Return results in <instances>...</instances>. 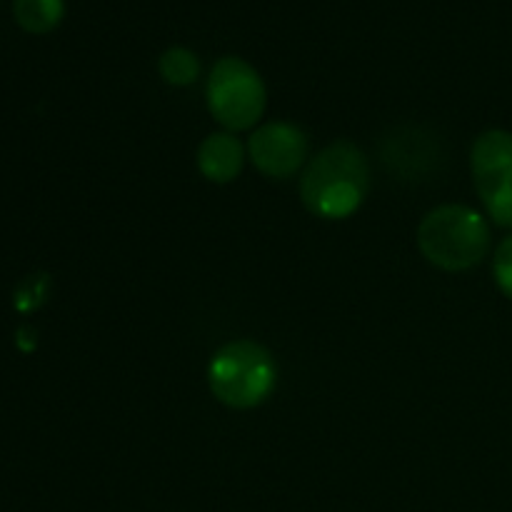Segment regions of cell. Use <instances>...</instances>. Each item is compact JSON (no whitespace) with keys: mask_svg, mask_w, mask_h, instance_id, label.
Instances as JSON below:
<instances>
[{"mask_svg":"<svg viewBox=\"0 0 512 512\" xmlns=\"http://www.w3.org/2000/svg\"><path fill=\"white\" fill-rule=\"evenodd\" d=\"M300 203L320 220H348L370 193V163L353 140H335L308 160L298 183Z\"/></svg>","mask_w":512,"mask_h":512,"instance_id":"cell-1","label":"cell"},{"mask_svg":"<svg viewBox=\"0 0 512 512\" xmlns=\"http://www.w3.org/2000/svg\"><path fill=\"white\" fill-rule=\"evenodd\" d=\"M418 250L443 273H465L488 258L490 225L470 205L445 203L428 210L418 225Z\"/></svg>","mask_w":512,"mask_h":512,"instance_id":"cell-2","label":"cell"},{"mask_svg":"<svg viewBox=\"0 0 512 512\" xmlns=\"http://www.w3.org/2000/svg\"><path fill=\"white\" fill-rule=\"evenodd\" d=\"M208 388L230 410H255L278 388V363L265 345L238 338L220 345L208 363Z\"/></svg>","mask_w":512,"mask_h":512,"instance_id":"cell-3","label":"cell"},{"mask_svg":"<svg viewBox=\"0 0 512 512\" xmlns=\"http://www.w3.org/2000/svg\"><path fill=\"white\" fill-rule=\"evenodd\" d=\"M208 110L228 133H243L263 120L268 108V88L258 70L238 55H225L210 68L205 85Z\"/></svg>","mask_w":512,"mask_h":512,"instance_id":"cell-4","label":"cell"},{"mask_svg":"<svg viewBox=\"0 0 512 512\" xmlns=\"http://www.w3.org/2000/svg\"><path fill=\"white\" fill-rule=\"evenodd\" d=\"M470 173L485 213L498 228H512V133L485 130L470 148Z\"/></svg>","mask_w":512,"mask_h":512,"instance_id":"cell-5","label":"cell"},{"mask_svg":"<svg viewBox=\"0 0 512 512\" xmlns=\"http://www.w3.org/2000/svg\"><path fill=\"white\" fill-rule=\"evenodd\" d=\"M248 158L260 175L288 180L308 165L310 140L303 128L288 120H273L253 130L248 138Z\"/></svg>","mask_w":512,"mask_h":512,"instance_id":"cell-6","label":"cell"},{"mask_svg":"<svg viewBox=\"0 0 512 512\" xmlns=\"http://www.w3.org/2000/svg\"><path fill=\"white\" fill-rule=\"evenodd\" d=\"M245 158H248V148L240 143L238 135L218 130V133H210L208 138H203V143L198 145L195 163H198L200 175L208 183L228 185L243 173Z\"/></svg>","mask_w":512,"mask_h":512,"instance_id":"cell-7","label":"cell"},{"mask_svg":"<svg viewBox=\"0 0 512 512\" xmlns=\"http://www.w3.org/2000/svg\"><path fill=\"white\" fill-rule=\"evenodd\" d=\"M13 15L25 33L45 35L63 20L65 0H13Z\"/></svg>","mask_w":512,"mask_h":512,"instance_id":"cell-8","label":"cell"},{"mask_svg":"<svg viewBox=\"0 0 512 512\" xmlns=\"http://www.w3.org/2000/svg\"><path fill=\"white\" fill-rule=\"evenodd\" d=\"M158 73L173 88H188L198 80L200 75V60L198 55L183 45H173V48L163 50L158 58Z\"/></svg>","mask_w":512,"mask_h":512,"instance_id":"cell-9","label":"cell"},{"mask_svg":"<svg viewBox=\"0 0 512 512\" xmlns=\"http://www.w3.org/2000/svg\"><path fill=\"white\" fill-rule=\"evenodd\" d=\"M493 275L500 293L508 300H512V235H508V238L498 245V250H495Z\"/></svg>","mask_w":512,"mask_h":512,"instance_id":"cell-10","label":"cell"}]
</instances>
